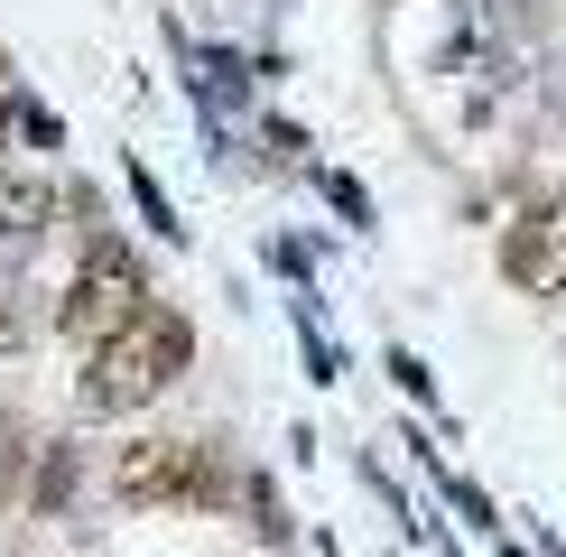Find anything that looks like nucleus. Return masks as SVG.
I'll list each match as a JSON object with an SVG mask.
<instances>
[{"mask_svg": "<svg viewBox=\"0 0 566 557\" xmlns=\"http://www.w3.org/2000/svg\"><path fill=\"white\" fill-rule=\"evenodd\" d=\"M251 149H261V168H279V177H316V139H306V122H289V112H251Z\"/></svg>", "mask_w": 566, "mask_h": 557, "instance_id": "nucleus-14", "label": "nucleus"}, {"mask_svg": "<svg viewBox=\"0 0 566 557\" xmlns=\"http://www.w3.org/2000/svg\"><path fill=\"white\" fill-rule=\"evenodd\" d=\"M316 557H344V539H335V529H316Z\"/></svg>", "mask_w": 566, "mask_h": 557, "instance_id": "nucleus-24", "label": "nucleus"}, {"mask_svg": "<svg viewBox=\"0 0 566 557\" xmlns=\"http://www.w3.org/2000/svg\"><path fill=\"white\" fill-rule=\"evenodd\" d=\"M530 84H538V103H548V112H557V122H566V56H548V65H538V75H530Z\"/></svg>", "mask_w": 566, "mask_h": 557, "instance_id": "nucleus-20", "label": "nucleus"}, {"mask_svg": "<svg viewBox=\"0 0 566 557\" xmlns=\"http://www.w3.org/2000/svg\"><path fill=\"white\" fill-rule=\"evenodd\" d=\"M446 19H492V0H446Z\"/></svg>", "mask_w": 566, "mask_h": 557, "instance_id": "nucleus-22", "label": "nucleus"}, {"mask_svg": "<svg viewBox=\"0 0 566 557\" xmlns=\"http://www.w3.org/2000/svg\"><path fill=\"white\" fill-rule=\"evenodd\" d=\"M29 455H38V437L19 418H0V511H19V493H29Z\"/></svg>", "mask_w": 566, "mask_h": 557, "instance_id": "nucleus-19", "label": "nucleus"}, {"mask_svg": "<svg viewBox=\"0 0 566 557\" xmlns=\"http://www.w3.org/2000/svg\"><path fill=\"white\" fill-rule=\"evenodd\" d=\"M0 130H10V158H19V149H29V158H56V149H65V112L46 103V93H29V84L10 93V112H0Z\"/></svg>", "mask_w": 566, "mask_h": 557, "instance_id": "nucleus-13", "label": "nucleus"}, {"mask_svg": "<svg viewBox=\"0 0 566 557\" xmlns=\"http://www.w3.org/2000/svg\"><path fill=\"white\" fill-rule=\"evenodd\" d=\"M122 196H130V214H139V232H149V242L186 251V214H177V196L158 186V168H149L139 149H122Z\"/></svg>", "mask_w": 566, "mask_h": 557, "instance_id": "nucleus-11", "label": "nucleus"}, {"mask_svg": "<svg viewBox=\"0 0 566 557\" xmlns=\"http://www.w3.org/2000/svg\"><path fill=\"white\" fill-rule=\"evenodd\" d=\"M279 316L297 325V362H306V381L335 390V381H344V344L325 335V297H316V288H279Z\"/></svg>", "mask_w": 566, "mask_h": 557, "instance_id": "nucleus-10", "label": "nucleus"}, {"mask_svg": "<svg viewBox=\"0 0 566 557\" xmlns=\"http://www.w3.org/2000/svg\"><path fill=\"white\" fill-rule=\"evenodd\" d=\"M56 232L84 242V232H112V196L93 177H56Z\"/></svg>", "mask_w": 566, "mask_h": 557, "instance_id": "nucleus-15", "label": "nucleus"}, {"mask_svg": "<svg viewBox=\"0 0 566 557\" xmlns=\"http://www.w3.org/2000/svg\"><path fill=\"white\" fill-rule=\"evenodd\" d=\"M316 196L335 204V214H344L353 232H381V204H371V186L353 177V168H316Z\"/></svg>", "mask_w": 566, "mask_h": 557, "instance_id": "nucleus-17", "label": "nucleus"}, {"mask_svg": "<svg viewBox=\"0 0 566 557\" xmlns=\"http://www.w3.org/2000/svg\"><path fill=\"white\" fill-rule=\"evenodd\" d=\"M149 297H158L149 251H139L122 223H112V232H84L75 261H65V278H56V297H46V335L75 344V354H93V344L122 335V325L149 307Z\"/></svg>", "mask_w": 566, "mask_h": 557, "instance_id": "nucleus-2", "label": "nucleus"}, {"mask_svg": "<svg viewBox=\"0 0 566 557\" xmlns=\"http://www.w3.org/2000/svg\"><path fill=\"white\" fill-rule=\"evenodd\" d=\"M186 93H196V122H251V46L232 38H205L196 56H186Z\"/></svg>", "mask_w": 566, "mask_h": 557, "instance_id": "nucleus-6", "label": "nucleus"}, {"mask_svg": "<svg viewBox=\"0 0 566 557\" xmlns=\"http://www.w3.org/2000/svg\"><path fill=\"white\" fill-rule=\"evenodd\" d=\"M46 344V288L29 270H0V371H19Z\"/></svg>", "mask_w": 566, "mask_h": 557, "instance_id": "nucleus-9", "label": "nucleus"}, {"mask_svg": "<svg viewBox=\"0 0 566 557\" xmlns=\"http://www.w3.org/2000/svg\"><path fill=\"white\" fill-rule=\"evenodd\" d=\"M84 483H93V446L75 428H46L38 437V455H29V493H19V521H75L84 511Z\"/></svg>", "mask_w": 566, "mask_h": 557, "instance_id": "nucleus-5", "label": "nucleus"}, {"mask_svg": "<svg viewBox=\"0 0 566 557\" xmlns=\"http://www.w3.org/2000/svg\"><path fill=\"white\" fill-rule=\"evenodd\" d=\"M261 270L279 278V288H316V242H306V232H270V242H261Z\"/></svg>", "mask_w": 566, "mask_h": 557, "instance_id": "nucleus-18", "label": "nucleus"}, {"mask_svg": "<svg viewBox=\"0 0 566 557\" xmlns=\"http://www.w3.org/2000/svg\"><path fill=\"white\" fill-rule=\"evenodd\" d=\"M381 371H390V390H399V400H409V409H446V390H437V371H428V354H418V344H390V354H381Z\"/></svg>", "mask_w": 566, "mask_h": 557, "instance_id": "nucleus-16", "label": "nucleus"}, {"mask_svg": "<svg viewBox=\"0 0 566 557\" xmlns=\"http://www.w3.org/2000/svg\"><path fill=\"white\" fill-rule=\"evenodd\" d=\"M19 84H29V75H19V65H10V46H0V112H10V93ZM0 149H10V130H0Z\"/></svg>", "mask_w": 566, "mask_h": 557, "instance_id": "nucleus-21", "label": "nucleus"}, {"mask_svg": "<svg viewBox=\"0 0 566 557\" xmlns=\"http://www.w3.org/2000/svg\"><path fill=\"white\" fill-rule=\"evenodd\" d=\"M492 557H538L530 539H511V529H502V539H492Z\"/></svg>", "mask_w": 566, "mask_h": 557, "instance_id": "nucleus-23", "label": "nucleus"}, {"mask_svg": "<svg viewBox=\"0 0 566 557\" xmlns=\"http://www.w3.org/2000/svg\"><path fill=\"white\" fill-rule=\"evenodd\" d=\"M492 270H502V288L538 297V307H566V186L511 177V214H502V242H492Z\"/></svg>", "mask_w": 566, "mask_h": 557, "instance_id": "nucleus-3", "label": "nucleus"}, {"mask_svg": "<svg viewBox=\"0 0 566 557\" xmlns=\"http://www.w3.org/2000/svg\"><path fill=\"white\" fill-rule=\"evenodd\" d=\"M186 474H196V428H122V446H103L93 483L122 521H149V511H186Z\"/></svg>", "mask_w": 566, "mask_h": 557, "instance_id": "nucleus-4", "label": "nucleus"}, {"mask_svg": "<svg viewBox=\"0 0 566 557\" xmlns=\"http://www.w3.org/2000/svg\"><path fill=\"white\" fill-rule=\"evenodd\" d=\"M428 502H446V521L474 529V539H502V502H492L474 474H455V464H437V474H428Z\"/></svg>", "mask_w": 566, "mask_h": 557, "instance_id": "nucleus-12", "label": "nucleus"}, {"mask_svg": "<svg viewBox=\"0 0 566 557\" xmlns=\"http://www.w3.org/2000/svg\"><path fill=\"white\" fill-rule=\"evenodd\" d=\"M232 493H242V455H232L223 428H196V474H186V511L196 521H232Z\"/></svg>", "mask_w": 566, "mask_h": 557, "instance_id": "nucleus-8", "label": "nucleus"}, {"mask_svg": "<svg viewBox=\"0 0 566 557\" xmlns=\"http://www.w3.org/2000/svg\"><path fill=\"white\" fill-rule=\"evenodd\" d=\"M186 371H196V316L177 307L168 288L139 307L122 335H103L75 371V418L84 428H139L158 400H177Z\"/></svg>", "mask_w": 566, "mask_h": 557, "instance_id": "nucleus-1", "label": "nucleus"}, {"mask_svg": "<svg viewBox=\"0 0 566 557\" xmlns=\"http://www.w3.org/2000/svg\"><path fill=\"white\" fill-rule=\"evenodd\" d=\"M232 521H242V539H251V548H270V557H289V548H297V511H289V493H279L270 464H242Z\"/></svg>", "mask_w": 566, "mask_h": 557, "instance_id": "nucleus-7", "label": "nucleus"}]
</instances>
